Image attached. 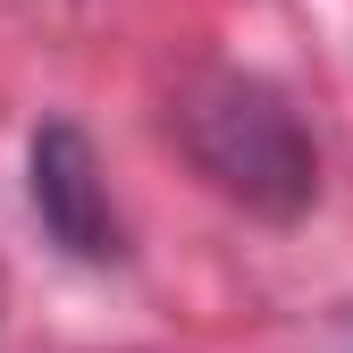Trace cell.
<instances>
[{"instance_id": "1", "label": "cell", "mask_w": 353, "mask_h": 353, "mask_svg": "<svg viewBox=\"0 0 353 353\" xmlns=\"http://www.w3.org/2000/svg\"><path fill=\"white\" fill-rule=\"evenodd\" d=\"M176 143L185 160L210 176L228 202H244L252 219H303L320 194V143L303 110L278 93V84H261L244 68H210L194 76L185 93H176Z\"/></svg>"}, {"instance_id": "2", "label": "cell", "mask_w": 353, "mask_h": 353, "mask_svg": "<svg viewBox=\"0 0 353 353\" xmlns=\"http://www.w3.org/2000/svg\"><path fill=\"white\" fill-rule=\"evenodd\" d=\"M26 194L42 210V228H51V244H68L76 261H110L118 252V210H110V185H101V160H93V143H84V126L51 118L34 135Z\"/></svg>"}, {"instance_id": "3", "label": "cell", "mask_w": 353, "mask_h": 353, "mask_svg": "<svg viewBox=\"0 0 353 353\" xmlns=\"http://www.w3.org/2000/svg\"><path fill=\"white\" fill-rule=\"evenodd\" d=\"M345 353H353V336H345Z\"/></svg>"}]
</instances>
